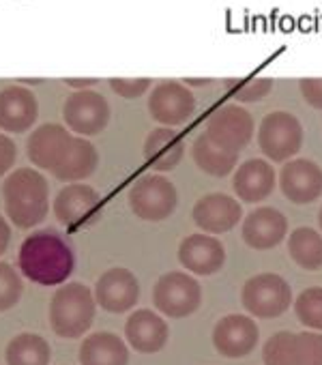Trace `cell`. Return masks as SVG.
Segmentation results:
<instances>
[{"mask_svg": "<svg viewBox=\"0 0 322 365\" xmlns=\"http://www.w3.org/2000/svg\"><path fill=\"white\" fill-rule=\"evenodd\" d=\"M22 275L39 286H58L76 269V254L67 239L52 228H43L24 239L18 254Z\"/></svg>", "mask_w": 322, "mask_h": 365, "instance_id": "obj_1", "label": "cell"}, {"mask_svg": "<svg viewBox=\"0 0 322 365\" xmlns=\"http://www.w3.org/2000/svg\"><path fill=\"white\" fill-rule=\"evenodd\" d=\"M7 217L18 228L39 226L50 211L48 178L35 168H18L3 182Z\"/></svg>", "mask_w": 322, "mask_h": 365, "instance_id": "obj_2", "label": "cell"}, {"mask_svg": "<svg viewBox=\"0 0 322 365\" xmlns=\"http://www.w3.org/2000/svg\"><path fill=\"white\" fill-rule=\"evenodd\" d=\"M97 301L88 286L82 282H69L61 286L50 301V327L63 339L82 337L95 320Z\"/></svg>", "mask_w": 322, "mask_h": 365, "instance_id": "obj_3", "label": "cell"}, {"mask_svg": "<svg viewBox=\"0 0 322 365\" xmlns=\"http://www.w3.org/2000/svg\"><path fill=\"white\" fill-rule=\"evenodd\" d=\"M179 202L175 182L161 174H144L129 190V207L144 222L168 220Z\"/></svg>", "mask_w": 322, "mask_h": 365, "instance_id": "obj_4", "label": "cell"}, {"mask_svg": "<svg viewBox=\"0 0 322 365\" xmlns=\"http://www.w3.org/2000/svg\"><path fill=\"white\" fill-rule=\"evenodd\" d=\"M152 303L168 318H185L200 307L202 288L189 273L170 271L157 279L152 288Z\"/></svg>", "mask_w": 322, "mask_h": 365, "instance_id": "obj_5", "label": "cell"}, {"mask_svg": "<svg viewBox=\"0 0 322 365\" xmlns=\"http://www.w3.org/2000/svg\"><path fill=\"white\" fill-rule=\"evenodd\" d=\"M241 301L256 318H277L290 307L292 288L277 273H260L245 282Z\"/></svg>", "mask_w": 322, "mask_h": 365, "instance_id": "obj_6", "label": "cell"}, {"mask_svg": "<svg viewBox=\"0 0 322 365\" xmlns=\"http://www.w3.org/2000/svg\"><path fill=\"white\" fill-rule=\"evenodd\" d=\"M54 217L67 228H86L101 220L103 200L86 182H69L54 198Z\"/></svg>", "mask_w": 322, "mask_h": 365, "instance_id": "obj_7", "label": "cell"}, {"mask_svg": "<svg viewBox=\"0 0 322 365\" xmlns=\"http://www.w3.org/2000/svg\"><path fill=\"white\" fill-rule=\"evenodd\" d=\"M258 144L271 161H286L303 146V127L290 112H271L264 116Z\"/></svg>", "mask_w": 322, "mask_h": 365, "instance_id": "obj_8", "label": "cell"}, {"mask_svg": "<svg viewBox=\"0 0 322 365\" xmlns=\"http://www.w3.org/2000/svg\"><path fill=\"white\" fill-rule=\"evenodd\" d=\"M63 118L76 135H97L110 120V106L95 91H76L63 106Z\"/></svg>", "mask_w": 322, "mask_h": 365, "instance_id": "obj_9", "label": "cell"}, {"mask_svg": "<svg viewBox=\"0 0 322 365\" xmlns=\"http://www.w3.org/2000/svg\"><path fill=\"white\" fill-rule=\"evenodd\" d=\"M148 112L157 123L166 127L183 125L196 112V99L187 86L179 82H161L148 97Z\"/></svg>", "mask_w": 322, "mask_h": 365, "instance_id": "obj_10", "label": "cell"}, {"mask_svg": "<svg viewBox=\"0 0 322 365\" xmlns=\"http://www.w3.org/2000/svg\"><path fill=\"white\" fill-rule=\"evenodd\" d=\"M95 301L110 314H123L135 307L140 299V282L137 277L125 269L114 267L101 273V277L95 284Z\"/></svg>", "mask_w": 322, "mask_h": 365, "instance_id": "obj_11", "label": "cell"}, {"mask_svg": "<svg viewBox=\"0 0 322 365\" xmlns=\"http://www.w3.org/2000/svg\"><path fill=\"white\" fill-rule=\"evenodd\" d=\"M260 339V329L256 320L241 314L224 316L213 329V344L222 356L241 359L256 350Z\"/></svg>", "mask_w": 322, "mask_h": 365, "instance_id": "obj_12", "label": "cell"}, {"mask_svg": "<svg viewBox=\"0 0 322 365\" xmlns=\"http://www.w3.org/2000/svg\"><path fill=\"white\" fill-rule=\"evenodd\" d=\"M207 133L217 144L241 153L254 135L251 114L234 103H226L211 114L207 123Z\"/></svg>", "mask_w": 322, "mask_h": 365, "instance_id": "obj_13", "label": "cell"}, {"mask_svg": "<svg viewBox=\"0 0 322 365\" xmlns=\"http://www.w3.org/2000/svg\"><path fill=\"white\" fill-rule=\"evenodd\" d=\"M279 187L294 205H311L322 196V170L309 159H292L281 168Z\"/></svg>", "mask_w": 322, "mask_h": 365, "instance_id": "obj_14", "label": "cell"}, {"mask_svg": "<svg viewBox=\"0 0 322 365\" xmlns=\"http://www.w3.org/2000/svg\"><path fill=\"white\" fill-rule=\"evenodd\" d=\"M194 222L207 235H222L232 230L243 217V207L228 194L202 196L194 207Z\"/></svg>", "mask_w": 322, "mask_h": 365, "instance_id": "obj_15", "label": "cell"}, {"mask_svg": "<svg viewBox=\"0 0 322 365\" xmlns=\"http://www.w3.org/2000/svg\"><path fill=\"white\" fill-rule=\"evenodd\" d=\"M181 264L196 275H213L226 264V250L213 235H189L179 245Z\"/></svg>", "mask_w": 322, "mask_h": 365, "instance_id": "obj_16", "label": "cell"}, {"mask_svg": "<svg viewBox=\"0 0 322 365\" xmlns=\"http://www.w3.org/2000/svg\"><path fill=\"white\" fill-rule=\"evenodd\" d=\"M39 116L37 97L26 86H7L0 91V129L7 133L28 131Z\"/></svg>", "mask_w": 322, "mask_h": 365, "instance_id": "obj_17", "label": "cell"}, {"mask_svg": "<svg viewBox=\"0 0 322 365\" xmlns=\"http://www.w3.org/2000/svg\"><path fill=\"white\" fill-rule=\"evenodd\" d=\"M125 337L135 352L152 354L166 346L170 329L168 322L152 309H135L125 322Z\"/></svg>", "mask_w": 322, "mask_h": 365, "instance_id": "obj_18", "label": "cell"}, {"mask_svg": "<svg viewBox=\"0 0 322 365\" xmlns=\"http://www.w3.org/2000/svg\"><path fill=\"white\" fill-rule=\"evenodd\" d=\"M288 235V220L273 207H260L251 211L243 222V241L251 250H271L279 245Z\"/></svg>", "mask_w": 322, "mask_h": 365, "instance_id": "obj_19", "label": "cell"}, {"mask_svg": "<svg viewBox=\"0 0 322 365\" xmlns=\"http://www.w3.org/2000/svg\"><path fill=\"white\" fill-rule=\"evenodd\" d=\"M71 138H73V133L67 131V127H63L58 123H46L28 135L26 155L33 161V165L52 172L56 168L58 159L63 157Z\"/></svg>", "mask_w": 322, "mask_h": 365, "instance_id": "obj_20", "label": "cell"}, {"mask_svg": "<svg viewBox=\"0 0 322 365\" xmlns=\"http://www.w3.org/2000/svg\"><path fill=\"white\" fill-rule=\"evenodd\" d=\"M232 187L243 202L266 200L275 190V170L266 159H247L234 172Z\"/></svg>", "mask_w": 322, "mask_h": 365, "instance_id": "obj_21", "label": "cell"}, {"mask_svg": "<svg viewBox=\"0 0 322 365\" xmlns=\"http://www.w3.org/2000/svg\"><path fill=\"white\" fill-rule=\"evenodd\" d=\"M185 155V142L179 131L172 127H157L146 135L144 159L157 172L175 170Z\"/></svg>", "mask_w": 322, "mask_h": 365, "instance_id": "obj_22", "label": "cell"}, {"mask_svg": "<svg viewBox=\"0 0 322 365\" xmlns=\"http://www.w3.org/2000/svg\"><path fill=\"white\" fill-rule=\"evenodd\" d=\"M99 165V153L97 148L84 138V135H73L58 159L56 168L52 174L63 180V182H78L88 178Z\"/></svg>", "mask_w": 322, "mask_h": 365, "instance_id": "obj_23", "label": "cell"}, {"mask_svg": "<svg viewBox=\"0 0 322 365\" xmlns=\"http://www.w3.org/2000/svg\"><path fill=\"white\" fill-rule=\"evenodd\" d=\"M80 365H127L129 348L116 333L99 331L86 335L78 350Z\"/></svg>", "mask_w": 322, "mask_h": 365, "instance_id": "obj_24", "label": "cell"}, {"mask_svg": "<svg viewBox=\"0 0 322 365\" xmlns=\"http://www.w3.org/2000/svg\"><path fill=\"white\" fill-rule=\"evenodd\" d=\"M192 155H194L196 165L211 176H226L239 163V153L217 144L207 131L196 138L192 146Z\"/></svg>", "mask_w": 322, "mask_h": 365, "instance_id": "obj_25", "label": "cell"}, {"mask_svg": "<svg viewBox=\"0 0 322 365\" xmlns=\"http://www.w3.org/2000/svg\"><path fill=\"white\" fill-rule=\"evenodd\" d=\"M5 359L7 365H50L52 348L37 333H20L7 344Z\"/></svg>", "mask_w": 322, "mask_h": 365, "instance_id": "obj_26", "label": "cell"}, {"mask_svg": "<svg viewBox=\"0 0 322 365\" xmlns=\"http://www.w3.org/2000/svg\"><path fill=\"white\" fill-rule=\"evenodd\" d=\"M290 258L305 271L322 269V235L313 228H296L288 237Z\"/></svg>", "mask_w": 322, "mask_h": 365, "instance_id": "obj_27", "label": "cell"}, {"mask_svg": "<svg viewBox=\"0 0 322 365\" xmlns=\"http://www.w3.org/2000/svg\"><path fill=\"white\" fill-rule=\"evenodd\" d=\"M264 365H301L298 363V346L296 335L290 331H279L262 348Z\"/></svg>", "mask_w": 322, "mask_h": 365, "instance_id": "obj_28", "label": "cell"}, {"mask_svg": "<svg viewBox=\"0 0 322 365\" xmlns=\"http://www.w3.org/2000/svg\"><path fill=\"white\" fill-rule=\"evenodd\" d=\"M294 312L305 327L322 331V288L311 286L303 290L294 301Z\"/></svg>", "mask_w": 322, "mask_h": 365, "instance_id": "obj_29", "label": "cell"}, {"mask_svg": "<svg viewBox=\"0 0 322 365\" xmlns=\"http://www.w3.org/2000/svg\"><path fill=\"white\" fill-rule=\"evenodd\" d=\"M22 292V275L9 262H0V312L16 307L20 303Z\"/></svg>", "mask_w": 322, "mask_h": 365, "instance_id": "obj_30", "label": "cell"}, {"mask_svg": "<svg viewBox=\"0 0 322 365\" xmlns=\"http://www.w3.org/2000/svg\"><path fill=\"white\" fill-rule=\"evenodd\" d=\"M226 88L239 99V101H260L264 99L271 88L273 82L266 78H256V80H247V82H237V80H226Z\"/></svg>", "mask_w": 322, "mask_h": 365, "instance_id": "obj_31", "label": "cell"}, {"mask_svg": "<svg viewBox=\"0 0 322 365\" xmlns=\"http://www.w3.org/2000/svg\"><path fill=\"white\" fill-rule=\"evenodd\" d=\"M296 346L301 365H322V333L303 331L296 335Z\"/></svg>", "mask_w": 322, "mask_h": 365, "instance_id": "obj_32", "label": "cell"}, {"mask_svg": "<svg viewBox=\"0 0 322 365\" xmlns=\"http://www.w3.org/2000/svg\"><path fill=\"white\" fill-rule=\"evenodd\" d=\"M110 86L120 97L135 99V97H140V95H144L148 91L150 80L148 78H140V80H120V78H114V80H110Z\"/></svg>", "mask_w": 322, "mask_h": 365, "instance_id": "obj_33", "label": "cell"}, {"mask_svg": "<svg viewBox=\"0 0 322 365\" xmlns=\"http://www.w3.org/2000/svg\"><path fill=\"white\" fill-rule=\"evenodd\" d=\"M16 159H18V146H16V142L9 135L0 133V176L7 174L16 165Z\"/></svg>", "mask_w": 322, "mask_h": 365, "instance_id": "obj_34", "label": "cell"}, {"mask_svg": "<svg viewBox=\"0 0 322 365\" xmlns=\"http://www.w3.org/2000/svg\"><path fill=\"white\" fill-rule=\"evenodd\" d=\"M301 93H303V99L322 110V80L313 78V80H301Z\"/></svg>", "mask_w": 322, "mask_h": 365, "instance_id": "obj_35", "label": "cell"}, {"mask_svg": "<svg viewBox=\"0 0 322 365\" xmlns=\"http://www.w3.org/2000/svg\"><path fill=\"white\" fill-rule=\"evenodd\" d=\"M9 241H11V228L7 224V220L0 215V256H3L9 247Z\"/></svg>", "mask_w": 322, "mask_h": 365, "instance_id": "obj_36", "label": "cell"}, {"mask_svg": "<svg viewBox=\"0 0 322 365\" xmlns=\"http://www.w3.org/2000/svg\"><path fill=\"white\" fill-rule=\"evenodd\" d=\"M65 84H69V86H73V88L84 91L86 86H95V84H97V80H95V78H88V80H65Z\"/></svg>", "mask_w": 322, "mask_h": 365, "instance_id": "obj_37", "label": "cell"}, {"mask_svg": "<svg viewBox=\"0 0 322 365\" xmlns=\"http://www.w3.org/2000/svg\"><path fill=\"white\" fill-rule=\"evenodd\" d=\"M185 84H189V86H207V84H211V80H185Z\"/></svg>", "mask_w": 322, "mask_h": 365, "instance_id": "obj_38", "label": "cell"}, {"mask_svg": "<svg viewBox=\"0 0 322 365\" xmlns=\"http://www.w3.org/2000/svg\"><path fill=\"white\" fill-rule=\"evenodd\" d=\"M318 224H320V230H322V209H320V213H318Z\"/></svg>", "mask_w": 322, "mask_h": 365, "instance_id": "obj_39", "label": "cell"}]
</instances>
